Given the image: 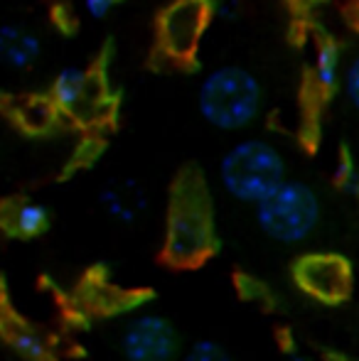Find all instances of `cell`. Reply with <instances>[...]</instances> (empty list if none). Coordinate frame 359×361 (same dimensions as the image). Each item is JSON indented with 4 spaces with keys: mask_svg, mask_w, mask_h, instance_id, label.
Instances as JSON below:
<instances>
[{
    "mask_svg": "<svg viewBox=\"0 0 359 361\" xmlns=\"http://www.w3.org/2000/svg\"><path fill=\"white\" fill-rule=\"evenodd\" d=\"M42 54L37 35L20 25H3L0 27V57L13 69H30Z\"/></svg>",
    "mask_w": 359,
    "mask_h": 361,
    "instance_id": "30bf717a",
    "label": "cell"
},
{
    "mask_svg": "<svg viewBox=\"0 0 359 361\" xmlns=\"http://www.w3.org/2000/svg\"><path fill=\"white\" fill-rule=\"evenodd\" d=\"M52 104L59 114L79 121V123H99L111 116V99L101 91L99 76L79 67H67L57 74L52 84Z\"/></svg>",
    "mask_w": 359,
    "mask_h": 361,
    "instance_id": "ba28073f",
    "label": "cell"
},
{
    "mask_svg": "<svg viewBox=\"0 0 359 361\" xmlns=\"http://www.w3.org/2000/svg\"><path fill=\"white\" fill-rule=\"evenodd\" d=\"M212 15V0H170L158 15L160 52L173 62H192L200 52Z\"/></svg>",
    "mask_w": 359,
    "mask_h": 361,
    "instance_id": "5b68a950",
    "label": "cell"
},
{
    "mask_svg": "<svg viewBox=\"0 0 359 361\" xmlns=\"http://www.w3.org/2000/svg\"><path fill=\"white\" fill-rule=\"evenodd\" d=\"M212 8L219 18H234L239 10V0H212Z\"/></svg>",
    "mask_w": 359,
    "mask_h": 361,
    "instance_id": "ac0fdd59",
    "label": "cell"
},
{
    "mask_svg": "<svg viewBox=\"0 0 359 361\" xmlns=\"http://www.w3.org/2000/svg\"><path fill=\"white\" fill-rule=\"evenodd\" d=\"M5 228L18 238L42 236L49 228V212L35 200H18L5 209Z\"/></svg>",
    "mask_w": 359,
    "mask_h": 361,
    "instance_id": "8fae6325",
    "label": "cell"
},
{
    "mask_svg": "<svg viewBox=\"0 0 359 361\" xmlns=\"http://www.w3.org/2000/svg\"><path fill=\"white\" fill-rule=\"evenodd\" d=\"M180 361H234L231 354L214 339H197L182 352Z\"/></svg>",
    "mask_w": 359,
    "mask_h": 361,
    "instance_id": "5bb4252c",
    "label": "cell"
},
{
    "mask_svg": "<svg viewBox=\"0 0 359 361\" xmlns=\"http://www.w3.org/2000/svg\"><path fill=\"white\" fill-rule=\"evenodd\" d=\"M286 157L264 138H244L231 145L219 162L224 192L241 204L259 207L281 185H286Z\"/></svg>",
    "mask_w": 359,
    "mask_h": 361,
    "instance_id": "3957f363",
    "label": "cell"
},
{
    "mask_svg": "<svg viewBox=\"0 0 359 361\" xmlns=\"http://www.w3.org/2000/svg\"><path fill=\"white\" fill-rule=\"evenodd\" d=\"M5 339H8L10 349L25 361H49L52 359V344L47 342L44 334H39L37 329L28 327V324H10L5 329Z\"/></svg>",
    "mask_w": 359,
    "mask_h": 361,
    "instance_id": "4fadbf2b",
    "label": "cell"
},
{
    "mask_svg": "<svg viewBox=\"0 0 359 361\" xmlns=\"http://www.w3.org/2000/svg\"><path fill=\"white\" fill-rule=\"evenodd\" d=\"M342 62H340V47L332 39H320L315 47V59H312V84L322 96L337 89L342 79Z\"/></svg>",
    "mask_w": 359,
    "mask_h": 361,
    "instance_id": "7c38bea8",
    "label": "cell"
},
{
    "mask_svg": "<svg viewBox=\"0 0 359 361\" xmlns=\"http://www.w3.org/2000/svg\"><path fill=\"white\" fill-rule=\"evenodd\" d=\"M118 3L121 0H84V10L91 18H106Z\"/></svg>",
    "mask_w": 359,
    "mask_h": 361,
    "instance_id": "e0dca14e",
    "label": "cell"
},
{
    "mask_svg": "<svg viewBox=\"0 0 359 361\" xmlns=\"http://www.w3.org/2000/svg\"><path fill=\"white\" fill-rule=\"evenodd\" d=\"M254 216L259 228L271 241L283 246H298L308 241L320 226L322 202L310 185L288 180L269 200L254 207Z\"/></svg>",
    "mask_w": 359,
    "mask_h": 361,
    "instance_id": "277c9868",
    "label": "cell"
},
{
    "mask_svg": "<svg viewBox=\"0 0 359 361\" xmlns=\"http://www.w3.org/2000/svg\"><path fill=\"white\" fill-rule=\"evenodd\" d=\"M99 204L104 214L114 219L116 224L123 226H133L140 219L148 214V192L133 177H116V180L106 182L104 190L99 192Z\"/></svg>",
    "mask_w": 359,
    "mask_h": 361,
    "instance_id": "9c48e42d",
    "label": "cell"
},
{
    "mask_svg": "<svg viewBox=\"0 0 359 361\" xmlns=\"http://www.w3.org/2000/svg\"><path fill=\"white\" fill-rule=\"evenodd\" d=\"M335 180L340 182V185H352V180H355V162H352L350 152L342 147L340 152V162H337L335 167Z\"/></svg>",
    "mask_w": 359,
    "mask_h": 361,
    "instance_id": "2e32d148",
    "label": "cell"
},
{
    "mask_svg": "<svg viewBox=\"0 0 359 361\" xmlns=\"http://www.w3.org/2000/svg\"><path fill=\"white\" fill-rule=\"evenodd\" d=\"M217 251L214 209L200 172L185 170L170 192L163 258L175 268L202 266Z\"/></svg>",
    "mask_w": 359,
    "mask_h": 361,
    "instance_id": "6da1fadb",
    "label": "cell"
},
{
    "mask_svg": "<svg viewBox=\"0 0 359 361\" xmlns=\"http://www.w3.org/2000/svg\"><path fill=\"white\" fill-rule=\"evenodd\" d=\"M298 288L322 305H340L350 298L355 273L345 256L332 251L305 253L293 268Z\"/></svg>",
    "mask_w": 359,
    "mask_h": 361,
    "instance_id": "8992f818",
    "label": "cell"
},
{
    "mask_svg": "<svg viewBox=\"0 0 359 361\" xmlns=\"http://www.w3.org/2000/svg\"><path fill=\"white\" fill-rule=\"evenodd\" d=\"M202 118L219 130H244L261 116L264 89L244 67L224 64L212 69L197 91Z\"/></svg>",
    "mask_w": 359,
    "mask_h": 361,
    "instance_id": "7a4b0ae2",
    "label": "cell"
},
{
    "mask_svg": "<svg viewBox=\"0 0 359 361\" xmlns=\"http://www.w3.org/2000/svg\"><path fill=\"white\" fill-rule=\"evenodd\" d=\"M121 354L126 361H175L182 357L180 332L158 312H140L121 332Z\"/></svg>",
    "mask_w": 359,
    "mask_h": 361,
    "instance_id": "52a82bcc",
    "label": "cell"
},
{
    "mask_svg": "<svg viewBox=\"0 0 359 361\" xmlns=\"http://www.w3.org/2000/svg\"><path fill=\"white\" fill-rule=\"evenodd\" d=\"M342 89H345L350 104L359 111V52L352 57V62L347 64L345 74H342Z\"/></svg>",
    "mask_w": 359,
    "mask_h": 361,
    "instance_id": "9a60e30c",
    "label": "cell"
},
{
    "mask_svg": "<svg viewBox=\"0 0 359 361\" xmlns=\"http://www.w3.org/2000/svg\"><path fill=\"white\" fill-rule=\"evenodd\" d=\"M357 23H359V8H357Z\"/></svg>",
    "mask_w": 359,
    "mask_h": 361,
    "instance_id": "d6986e66",
    "label": "cell"
}]
</instances>
